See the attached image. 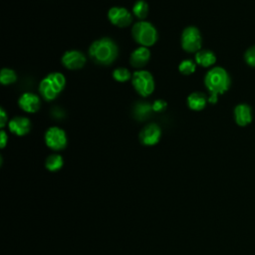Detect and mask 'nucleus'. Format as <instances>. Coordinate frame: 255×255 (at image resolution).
Here are the masks:
<instances>
[{
    "label": "nucleus",
    "instance_id": "obj_1",
    "mask_svg": "<svg viewBox=\"0 0 255 255\" xmlns=\"http://www.w3.org/2000/svg\"><path fill=\"white\" fill-rule=\"evenodd\" d=\"M204 85L209 92L208 103L216 104L218 96L228 91L230 87V77L222 67H213L205 74Z\"/></svg>",
    "mask_w": 255,
    "mask_h": 255
},
{
    "label": "nucleus",
    "instance_id": "obj_2",
    "mask_svg": "<svg viewBox=\"0 0 255 255\" xmlns=\"http://www.w3.org/2000/svg\"><path fill=\"white\" fill-rule=\"evenodd\" d=\"M119 55V48L114 40L108 37L94 41L89 47L90 58L101 66L113 64Z\"/></svg>",
    "mask_w": 255,
    "mask_h": 255
},
{
    "label": "nucleus",
    "instance_id": "obj_3",
    "mask_svg": "<svg viewBox=\"0 0 255 255\" xmlns=\"http://www.w3.org/2000/svg\"><path fill=\"white\" fill-rule=\"evenodd\" d=\"M66 78L60 72H53L46 75L39 84V93L41 97L51 102L55 100L65 89Z\"/></svg>",
    "mask_w": 255,
    "mask_h": 255
},
{
    "label": "nucleus",
    "instance_id": "obj_4",
    "mask_svg": "<svg viewBox=\"0 0 255 255\" xmlns=\"http://www.w3.org/2000/svg\"><path fill=\"white\" fill-rule=\"evenodd\" d=\"M131 36L133 40L142 47H151L158 40L156 28L149 22L140 20L133 24L131 28Z\"/></svg>",
    "mask_w": 255,
    "mask_h": 255
},
{
    "label": "nucleus",
    "instance_id": "obj_5",
    "mask_svg": "<svg viewBox=\"0 0 255 255\" xmlns=\"http://www.w3.org/2000/svg\"><path fill=\"white\" fill-rule=\"evenodd\" d=\"M131 85L134 91L141 97L150 96L155 88L153 76L146 70H136L131 76Z\"/></svg>",
    "mask_w": 255,
    "mask_h": 255
},
{
    "label": "nucleus",
    "instance_id": "obj_6",
    "mask_svg": "<svg viewBox=\"0 0 255 255\" xmlns=\"http://www.w3.org/2000/svg\"><path fill=\"white\" fill-rule=\"evenodd\" d=\"M181 48L187 53H197L201 50L202 37L198 28L188 26L184 28L180 37Z\"/></svg>",
    "mask_w": 255,
    "mask_h": 255
},
{
    "label": "nucleus",
    "instance_id": "obj_7",
    "mask_svg": "<svg viewBox=\"0 0 255 255\" xmlns=\"http://www.w3.org/2000/svg\"><path fill=\"white\" fill-rule=\"evenodd\" d=\"M45 143L53 150H61L67 146L68 137L66 131L59 127H51L45 132Z\"/></svg>",
    "mask_w": 255,
    "mask_h": 255
},
{
    "label": "nucleus",
    "instance_id": "obj_8",
    "mask_svg": "<svg viewBox=\"0 0 255 255\" xmlns=\"http://www.w3.org/2000/svg\"><path fill=\"white\" fill-rule=\"evenodd\" d=\"M108 19L114 26L125 28L132 22V14L125 7L114 6L108 11Z\"/></svg>",
    "mask_w": 255,
    "mask_h": 255
},
{
    "label": "nucleus",
    "instance_id": "obj_9",
    "mask_svg": "<svg viewBox=\"0 0 255 255\" xmlns=\"http://www.w3.org/2000/svg\"><path fill=\"white\" fill-rule=\"evenodd\" d=\"M61 62L66 69L74 71L82 69L87 62V58L79 50H69L64 53Z\"/></svg>",
    "mask_w": 255,
    "mask_h": 255
},
{
    "label": "nucleus",
    "instance_id": "obj_10",
    "mask_svg": "<svg viewBox=\"0 0 255 255\" xmlns=\"http://www.w3.org/2000/svg\"><path fill=\"white\" fill-rule=\"evenodd\" d=\"M161 136V128L155 124L151 123L143 127L139 132V140L144 145H154L156 144Z\"/></svg>",
    "mask_w": 255,
    "mask_h": 255
},
{
    "label": "nucleus",
    "instance_id": "obj_11",
    "mask_svg": "<svg viewBox=\"0 0 255 255\" xmlns=\"http://www.w3.org/2000/svg\"><path fill=\"white\" fill-rule=\"evenodd\" d=\"M19 108L28 114H34L40 110L41 101L38 95L34 93H24L18 99Z\"/></svg>",
    "mask_w": 255,
    "mask_h": 255
},
{
    "label": "nucleus",
    "instance_id": "obj_12",
    "mask_svg": "<svg viewBox=\"0 0 255 255\" xmlns=\"http://www.w3.org/2000/svg\"><path fill=\"white\" fill-rule=\"evenodd\" d=\"M32 128L31 121L26 117H14L8 123L9 130L18 136L26 135L30 132Z\"/></svg>",
    "mask_w": 255,
    "mask_h": 255
},
{
    "label": "nucleus",
    "instance_id": "obj_13",
    "mask_svg": "<svg viewBox=\"0 0 255 255\" xmlns=\"http://www.w3.org/2000/svg\"><path fill=\"white\" fill-rule=\"evenodd\" d=\"M150 59V51L147 47L138 46L134 49L129 56V63L133 68L141 70Z\"/></svg>",
    "mask_w": 255,
    "mask_h": 255
},
{
    "label": "nucleus",
    "instance_id": "obj_14",
    "mask_svg": "<svg viewBox=\"0 0 255 255\" xmlns=\"http://www.w3.org/2000/svg\"><path fill=\"white\" fill-rule=\"evenodd\" d=\"M234 120L239 127H246L252 122L251 108L246 104H239L234 109Z\"/></svg>",
    "mask_w": 255,
    "mask_h": 255
},
{
    "label": "nucleus",
    "instance_id": "obj_15",
    "mask_svg": "<svg viewBox=\"0 0 255 255\" xmlns=\"http://www.w3.org/2000/svg\"><path fill=\"white\" fill-rule=\"evenodd\" d=\"M186 103L187 107L190 110L198 112L202 111L206 107V104L208 103V98H206V96L200 92H193L187 97Z\"/></svg>",
    "mask_w": 255,
    "mask_h": 255
},
{
    "label": "nucleus",
    "instance_id": "obj_16",
    "mask_svg": "<svg viewBox=\"0 0 255 255\" xmlns=\"http://www.w3.org/2000/svg\"><path fill=\"white\" fill-rule=\"evenodd\" d=\"M216 62L215 54L210 50H199L195 53V63L203 68H209Z\"/></svg>",
    "mask_w": 255,
    "mask_h": 255
},
{
    "label": "nucleus",
    "instance_id": "obj_17",
    "mask_svg": "<svg viewBox=\"0 0 255 255\" xmlns=\"http://www.w3.org/2000/svg\"><path fill=\"white\" fill-rule=\"evenodd\" d=\"M63 164H64V159H63L62 155H60L58 153L50 154L46 158V161H45V166L50 171H57V170L61 169Z\"/></svg>",
    "mask_w": 255,
    "mask_h": 255
},
{
    "label": "nucleus",
    "instance_id": "obj_18",
    "mask_svg": "<svg viewBox=\"0 0 255 255\" xmlns=\"http://www.w3.org/2000/svg\"><path fill=\"white\" fill-rule=\"evenodd\" d=\"M148 4L144 0H137L132 6V15L137 19L144 20L148 14Z\"/></svg>",
    "mask_w": 255,
    "mask_h": 255
},
{
    "label": "nucleus",
    "instance_id": "obj_19",
    "mask_svg": "<svg viewBox=\"0 0 255 255\" xmlns=\"http://www.w3.org/2000/svg\"><path fill=\"white\" fill-rule=\"evenodd\" d=\"M17 81V74L10 68H3L0 73V82L4 86L12 85Z\"/></svg>",
    "mask_w": 255,
    "mask_h": 255
},
{
    "label": "nucleus",
    "instance_id": "obj_20",
    "mask_svg": "<svg viewBox=\"0 0 255 255\" xmlns=\"http://www.w3.org/2000/svg\"><path fill=\"white\" fill-rule=\"evenodd\" d=\"M196 70V63L190 59L183 60L179 63L178 65V71L181 75L184 76H189L193 74Z\"/></svg>",
    "mask_w": 255,
    "mask_h": 255
},
{
    "label": "nucleus",
    "instance_id": "obj_21",
    "mask_svg": "<svg viewBox=\"0 0 255 255\" xmlns=\"http://www.w3.org/2000/svg\"><path fill=\"white\" fill-rule=\"evenodd\" d=\"M131 76L132 75L130 74V72L125 67H119L113 71V78L120 83H125L128 81L129 79H131Z\"/></svg>",
    "mask_w": 255,
    "mask_h": 255
},
{
    "label": "nucleus",
    "instance_id": "obj_22",
    "mask_svg": "<svg viewBox=\"0 0 255 255\" xmlns=\"http://www.w3.org/2000/svg\"><path fill=\"white\" fill-rule=\"evenodd\" d=\"M152 111V107L149 106L146 103H139L135 106L134 108V113H135V117L142 120L148 117L149 113Z\"/></svg>",
    "mask_w": 255,
    "mask_h": 255
},
{
    "label": "nucleus",
    "instance_id": "obj_23",
    "mask_svg": "<svg viewBox=\"0 0 255 255\" xmlns=\"http://www.w3.org/2000/svg\"><path fill=\"white\" fill-rule=\"evenodd\" d=\"M244 60L250 67H255V46H252L245 52Z\"/></svg>",
    "mask_w": 255,
    "mask_h": 255
},
{
    "label": "nucleus",
    "instance_id": "obj_24",
    "mask_svg": "<svg viewBox=\"0 0 255 255\" xmlns=\"http://www.w3.org/2000/svg\"><path fill=\"white\" fill-rule=\"evenodd\" d=\"M151 107H152V111H153V112H155V113H160V112H163V111L166 109L167 104H166V102L163 101V100H156V101H154V102L152 103Z\"/></svg>",
    "mask_w": 255,
    "mask_h": 255
},
{
    "label": "nucleus",
    "instance_id": "obj_25",
    "mask_svg": "<svg viewBox=\"0 0 255 255\" xmlns=\"http://www.w3.org/2000/svg\"><path fill=\"white\" fill-rule=\"evenodd\" d=\"M9 123L8 122V116H7V113L5 112V110L3 108L0 109V128H3L6 124Z\"/></svg>",
    "mask_w": 255,
    "mask_h": 255
},
{
    "label": "nucleus",
    "instance_id": "obj_26",
    "mask_svg": "<svg viewBox=\"0 0 255 255\" xmlns=\"http://www.w3.org/2000/svg\"><path fill=\"white\" fill-rule=\"evenodd\" d=\"M8 142V134L4 129H1L0 131V146L1 148H4Z\"/></svg>",
    "mask_w": 255,
    "mask_h": 255
}]
</instances>
